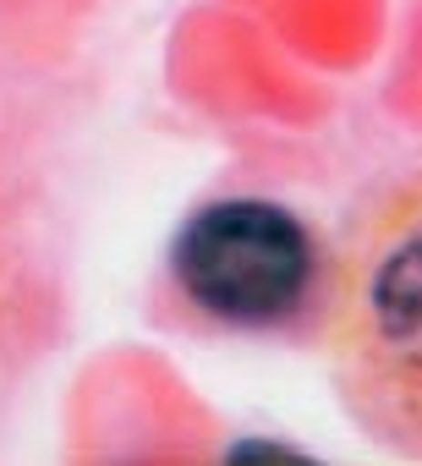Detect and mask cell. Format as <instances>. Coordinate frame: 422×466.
I'll return each mask as SVG.
<instances>
[{"instance_id": "cell-2", "label": "cell", "mask_w": 422, "mask_h": 466, "mask_svg": "<svg viewBox=\"0 0 422 466\" xmlns=\"http://www.w3.org/2000/svg\"><path fill=\"white\" fill-rule=\"evenodd\" d=\"M165 275L192 319L231 335H280L324 313L329 253L296 208L231 192L197 203L176 225Z\"/></svg>"}, {"instance_id": "cell-1", "label": "cell", "mask_w": 422, "mask_h": 466, "mask_svg": "<svg viewBox=\"0 0 422 466\" xmlns=\"http://www.w3.org/2000/svg\"><path fill=\"white\" fill-rule=\"evenodd\" d=\"M318 329L351 417L422 455V170L384 181L346 219Z\"/></svg>"}]
</instances>
